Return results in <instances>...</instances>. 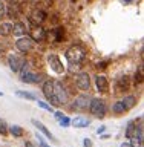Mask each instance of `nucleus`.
<instances>
[{
	"instance_id": "27",
	"label": "nucleus",
	"mask_w": 144,
	"mask_h": 147,
	"mask_svg": "<svg viewBox=\"0 0 144 147\" xmlns=\"http://www.w3.org/2000/svg\"><path fill=\"white\" fill-rule=\"evenodd\" d=\"M141 81H143V67L138 69V72L135 75V83H137V84H141Z\"/></svg>"
},
{
	"instance_id": "21",
	"label": "nucleus",
	"mask_w": 144,
	"mask_h": 147,
	"mask_svg": "<svg viewBox=\"0 0 144 147\" xmlns=\"http://www.w3.org/2000/svg\"><path fill=\"white\" fill-rule=\"evenodd\" d=\"M8 130L12 133V136H16V138H18V136L23 135V129H22L20 126H12L11 129H8Z\"/></svg>"
},
{
	"instance_id": "25",
	"label": "nucleus",
	"mask_w": 144,
	"mask_h": 147,
	"mask_svg": "<svg viewBox=\"0 0 144 147\" xmlns=\"http://www.w3.org/2000/svg\"><path fill=\"white\" fill-rule=\"evenodd\" d=\"M60 126L62 127H68V126H71V119H69L66 115H63V117H60Z\"/></svg>"
},
{
	"instance_id": "10",
	"label": "nucleus",
	"mask_w": 144,
	"mask_h": 147,
	"mask_svg": "<svg viewBox=\"0 0 144 147\" xmlns=\"http://www.w3.org/2000/svg\"><path fill=\"white\" fill-rule=\"evenodd\" d=\"M20 78L23 83H31V84H39L41 81V75L37 72H23Z\"/></svg>"
},
{
	"instance_id": "16",
	"label": "nucleus",
	"mask_w": 144,
	"mask_h": 147,
	"mask_svg": "<svg viewBox=\"0 0 144 147\" xmlns=\"http://www.w3.org/2000/svg\"><path fill=\"white\" fill-rule=\"evenodd\" d=\"M12 34V23H0V35L6 37Z\"/></svg>"
},
{
	"instance_id": "8",
	"label": "nucleus",
	"mask_w": 144,
	"mask_h": 147,
	"mask_svg": "<svg viewBox=\"0 0 144 147\" xmlns=\"http://www.w3.org/2000/svg\"><path fill=\"white\" fill-rule=\"evenodd\" d=\"M77 86L80 87L81 90H89L91 87V78H89V74L86 72H80L77 75Z\"/></svg>"
},
{
	"instance_id": "1",
	"label": "nucleus",
	"mask_w": 144,
	"mask_h": 147,
	"mask_svg": "<svg viewBox=\"0 0 144 147\" xmlns=\"http://www.w3.org/2000/svg\"><path fill=\"white\" fill-rule=\"evenodd\" d=\"M64 57H66V60L69 61V64H71V67L80 66V64L83 63V60L86 58V51L83 49L81 46L74 45V46H71V48L66 51Z\"/></svg>"
},
{
	"instance_id": "11",
	"label": "nucleus",
	"mask_w": 144,
	"mask_h": 147,
	"mask_svg": "<svg viewBox=\"0 0 144 147\" xmlns=\"http://www.w3.org/2000/svg\"><path fill=\"white\" fill-rule=\"evenodd\" d=\"M46 20V12L41 11V9H35L29 14V22L32 25H41Z\"/></svg>"
},
{
	"instance_id": "26",
	"label": "nucleus",
	"mask_w": 144,
	"mask_h": 147,
	"mask_svg": "<svg viewBox=\"0 0 144 147\" xmlns=\"http://www.w3.org/2000/svg\"><path fill=\"white\" fill-rule=\"evenodd\" d=\"M55 41H63V28L55 29Z\"/></svg>"
},
{
	"instance_id": "4",
	"label": "nucleus",
	"mask_w": 144,
	"mask_h": 147,
	"mask_svg": "<svg viewBox=\"0 0 144 147\" xmlns=\"http://www.w3.org/2000/svg\"><path fill=\"white\" fill-rule=\"evenodd\" d=\"M48 64H49V67L52 69L55 74H63L64 72V66H63V63L60 61L58 55H55V54L48 55Z\"/></svg>"
},
{
	"instance_id": "32",
	"label": "nucleus",
	"mask_w": 144,
	"mask_h": 147,
	"mask_svg": "<svg viewBox=\"0 0 144 147\" xmlns=\"http://www.w3.org/2000/svg\"><path fill=\"white\" fill-rule=\"evenodd\" d=\"M60 117H63V113L62 112H55V118H60Z\"/></svg>"
},
{
	"instance_id": "30",
	"label": "nucleus",
	"mask_w": 144,
	"mask_h": 147,
	"mask_svg": "<svg viewBox=\"0 0 144 147\" xmlns=\"http://www.w3.org/2000/svg\"><path fill=\"white\" fill-rule=\"evenodd\" d=\"M120 89H127V77L121 78V81H120Z\"/></svg>"
},
{
	"instance_id": "12",
	"label": "nucleus",
	"mask_w": 144,
	"mask_h": 147,
	"mask_svg": "<svg viewBox=\"0 0 144 147\" xmlns=\"http://www.w3.org/2000/svg\"><path fill=\"white\" fill-rule=\"evenodd\" d=\"M95 84H97V89H98L100 94H107V92H109V81H107V78H106V77L97 75Z\"/></svg>"
},
{
	"instance_id": "19",
	"label": "nucleus",
	"mask_w": 144,
	"mask_h": 147,
	"mask_svg": "<svg viewBox=\"0 0 144 147\" xmlns=\"http://www.w3.org/2000/svg\"><path fill=\"white\" fill-rule=\"evenodd\" d=\"M112 110H114V112L117 113V115H120V113L126 112L127 109H126V106L123 104V101H117V103L114 104V107H112Z\"/></svg>"
},
{
	"instance_id": "9",
	"label": "nucleus",
	"mask_w": 144,
	"mask_h": 147,
	"mask_svg": "<svg viewBox=\"0 0 144 147\" xmlns=\"http://www.w3.org/2000/svg\"><path fill=\"white\" fill-rule=\"evenodd\" d=\"M46 38V31L43 26L40 25H34V28L31 29V40L34 41H43Z\"/></svg>"
},
{
	"instance_id": "13",
	"label": "nucleus",
	"mask_w": 144,
	"mask_h": 147,
	"mask_svg": "<svg viewBox=\"0 0 144 147\" xmlns=\"http://www.w3.org/2000/svg\"><path fill=\"white\" fill-rule=\"evenodd\" d=\"M32 124H34V126H35L37 129H39V130H40L41 133H43V135H45L46 138H48V140H51L52 142H57V140H55V138L52 136V133H51V132L48 130V127L43 126V124H41L40 121H37V119H32Z\"/></svg>"
},
{
	"instance_id": "5",
	"label": "nucleus",
	"mask_w": 144,
	"mask_h": 147,
	"mask_svg": "<svg viewBox=\"0 0 144 147\" xmlns=\"http://www.w3.org/2000/svg\"><path fill=\"white\" fill-rule=\"evenodd\" d=\"M25 63H26L25 58L18 57V55L11 54L8 57V64H9V67H11L12 72H20V69L23 67V64H25Z\"/></svg>"
},
{
	"instance_id": "2",
	"label": "nucleus",
	"mask_w": 144,
	"mask_h": 147,
	"mask_svg": "<svg viewBox=\"0 0 144 147\" xmlns=\"http://www.w3.org/2000/svg\"><path fill=\"white\" fill-rule=\"evenodd\" d=\"M48 100H49V103L54 104V106H63V104L68 103V92L60 81H54L52 94H51V96Z\"/></svg>"
},
{
	"instance_id": "31",
	"label": "nucleus",
	"mask_w": 144,
	"mask_h": 147,
	"mask_svg": "<svg viewBox=\"0 0 144 147\" xmlns=\"http://www.w3.org/2000/svg\"><path fill=\"white\" fill-rule=\"evenodd\" d=\"M83 144H85V147H92V141L89 140V138H85V141H83Z\"/></svg>"
},
{
	"instance_id": "28",
	"label": "nucleus",
	"mask_w": 144,
	"mask_h": 147,
	"mask_svg": "<svg viewBox=\"0 0 144 147\" xmlns=\"http://www.w3.org/2000/svg\"><path fill=\"white\" fill-rule=\"evenodd\" d=\"M37 140H39V144H40L41 147H51L49 144H46V141L43 140V138H41V135H40V133L37 135Z\"/></svg>"
},
{
	"instance_id": "17",
	"label": "nucleus",
	"mask_w": 144,
	"mask_h": 147,
	"mask_svg": "<svg viewBox=\"0 0 144 147\" xmlns=\"http://www.w3.org/2000/svg\"><path fill=\"white\" fill-rule=\"evenodd\" d=\"M52 89H54V80H46L43 83V94H45L46 98H49V96H51Z\"/></svg>"
},
{
	"instance_id": "6",
	"label": "nucleus",
	"mask_w": 144,
	"mask_h": 147,
	"mask_svg": "<svg viewBox=\"0 0 144 147\" xmlns=\"http://www.w3.org/2000/svg\"><path fill=\"white\" fill-rule=\"evenodd\" d=\"M89 103H91V96L80 95L75 98V101H74V109L80 110V112H85V110L89 109Z\"/></svg>"
},
{
	"instance_id": "34",
	"label": "nucleus",
	"mask_w": 144,
	"mask_h": 147,
	"mask_svg": "<svg viewBox=\"0 0 144 147\" xmlns=\"http://www.w3.org/2000/svg\"><path fill=\"white\" fill-rule=\"evenodd\" d=\"M25 146H26V147H34V146H32V142H29V141H26Z\"/></svg>"
},
{
	"instance_id": "29",
	"label": "nucleus",
	"mask_w": 144,
	"mask_h": 147,
	"mask_svg": "<svg viewBox=\"0 0 144 147\" xmlns=\"http://www.w3.org/2000/svg\"><path fill=\"white\" fill-rule=\"evenodd\" d=\"M39 107H43V109H46V110H49V112H52V107H51L49 104H46L45 101H39Z\"/></svg>"
},
{
	"instance_id": "35",
	"label": "nucleus",
	"mask_w": 144,
	"mask_h": 147,
	"mask_svg": "<svg viewBox=\"0 0 144 147\" xmlns=\"http://www.w3.org/2000/svg\"><path fill=\"white\" fill-rule=\"evenodd\" d=\"M121 147H130V144H126V142H124V144H121Z\"/></svg>"
},
{
	"instance_id": "23",
	"label": "nucleus",
	"mask_w": 144,
	"mask_h": 147,
	"mask_svg": "<svg viewBox=\"0 0 144 147\" xmlns=\"http://www.w3.org/2000/svg\"><path fill=\"white\" fill-rule=\"evenodd\" d=\"M130 140V147H143V140L141 138H138V136H130L129 138Z\"/></svg>"
},
{
	"instance_id": "7",
	"label": "nucleus",
	"mask_w": 144,
	"mask_h": 147,
	"mask_svg": "<svg viewBox=\"0 0 144 147\" xmlns=\"http://www.w3.org/2000/svg\"><path fill=\"white\" fill-rule=\"evenodd\" d=\"M16 48L20 51V52H29V51L32 49V40H31V37L22 35L20 38L16 41Z\"/></svg>"
},
{
	"instance_id": "14",
	"label": "nucleus",
	"mask_w": 144,
	"mask_h": 147,
	"mask_svg": "<svg viewBox=\"0 0 144 147\" xmlns=\"http://www.w3.org/2000/svg\"><path fill=\"white\" fill-rule=\"evenodd\" d=\"M71 124L74 127H78V129H85L89 126V119L85 118V117H75L74 119H71Z\"/></svg>"
},
{
	"instance_id": "22",
	"label": "nucleus",
	"mask_w": 144,
	"mask_h": 147,
	"mask_svg": "<svg viewBox=\"0 0 144 147\" xmlns=\"http://www.w3.org/2000/svg\"><path fill=\"white\" fill-rule=\"evenodd\" d=\"M17 95L22 96V98H26V100H35V95L31 94V92H26V90H17Z\"/></svg>"
},
{
	"instance_id": "18",
	"label": "nucleus",
	"mask_w": 144,
	"mask_h": 147,
	"mask_svg": "<svg viewBox=\"0 0 144 147\" xmlns=\"http://www.w3.org/2000/svg\"><path fill=\"white\" fill-rule=\"evenodd\" d=\"M123 104L126 106V109H132L133 106L137 104V96H135V95H127V96H124Z\"/></svg>"
},
{
	"instance_id": "3",
	"label": "nucleus",
	"mask_w": 144,
	"mask_h": 147,
	"mask_svg": "<svg viewBox=\"0 0 144 147\" xmlns=\"http://www.w3.org/2000/svg\"><path fill=\"white\" fill-rule=\"evenodd\" d=\"M89 110H91V113L94 115L95 118H103L106 115V104H104V101L100 100V98H91Z\"/></svg>"
},
{
	"instance_id": "20",
	"label": "nucleus",
	"mask_w": 144,
	"mask_h": 147,
	"mask_svg": "<svg viewBox=\"0 0 144 147\" xmlns=\"http://www.w3.org/2000/svg\"><path fill=\"white\" fill-rule=\"evenodd\" d=\"M135 129H137V124L133 123V121H130V123L127 124V127H126V136H127V138L133 136V133H135Z\"/></svg>"
},
{
	"instance_id": "24",
	"label": "nucleus",
	"mask_w": 144,
	"mask_h": 147,
	"mask_svg": "<svg viewBox=\"0 0 144 147\" xmlns=\"http://www.w3.org/2000/svg\"><path fill=\"white\" fill-rule=\"evenodd\" d=\"M0 135H8V124L2 118H0Z\"/></svg>"
},
{
	"instance_id": "36",
	"label": "nucleus",
	"mask_w": 144,
	"mask_h": 147,
	"mask_svg": "<svg viewBox=\"0 0 144 147\" xmlns=\"http://www.w3.org/2000/svg\"><path fill=\"white\" fill-rule=\"evenodd\" d=\"M130 2H132V0H123V3H126V5H127V3H130Z\"/></svg>"
},
{
	"instance_id": "15",
	"label": "nucleus",
	"mask_w": 144,
	"mask_h": 147,
	"mask_svg": "<svg viewBox=\"0 0 144 147\" xmlns=\"http://www.w3.org/2000/svg\"><path fill=\"white\" fill-rule=\"evenodd\" d=\"M12 34L17 35V37L25 35V34H26V28H25V25H23L22 22H16V23L12 25Z\"/></svg>"
},
{
	"instance_id": "33",
	"label": "nucleus",
	"mask_w": 144,
	"mask_h": 147,
	"mask_svg": "<svg viewBox=\"0 0 144 147\" xmlns=\"http://www.w3.org/2000/svg\"><path fill=\"white\" fill-rule=\"evenodd\" d=\"M104 132V126H101V127H98V133H103Z\"/></svg>"
}]
</instances>
